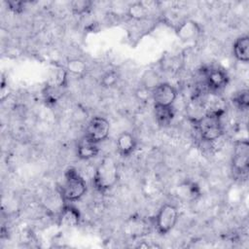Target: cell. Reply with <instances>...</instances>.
Returning <instances> with one entry per match:
<instances>
[{"mask_svg": "<svg viewBox=\"0 0 249 249\" xmlns=\"http://www.w3.org/2000/svg\"><path fill=\"white\" fill-rule=\"evenodd\" d=\"M224 111L221 109L211 110L193 120L201 139L207 142L218 140L223 134L222 116Z\"/></svg>", "mask_w": 249, "mask_h": 249, "instance_id": "6da1fadb", "label": "cell"}, {"mask_svg": "<svg viewBox=\"0 0 249 249\" xmlns=\"http://www.w3.org/2000/svg\"><path fill=\"white\" fill-rule=\"evenodd\" d=\"M118 180L119 170L116 161L111 157L103 158L93 175L92 184L94 188L100 193H105L111 190Z\"/></svg>", "mask_w": 249, "mask_h": 249, "instance_id": "7a4b0ae2", "label": "cell"}, {"mask_svg": "<svg viewBox=\"0 0 249 249\" xmlns=\"http://www.w3.org/2000/svg\"><path fill=\"white\" fill-rule=\"evenodd\" d=\"M87 192V183L74 167H69L64 173V181L60 187V196L64 201L79 200Z\"/></svg>", "mask_w": 249, "mask_h": 249, "instance_id": "3957f363", "label": "cell"}, {"mask_svg": "<svg viewBox=\"0 0 249 249\" xmlns=\"http://www.w3.org/2000/svg\"><path fill=\"white\" fill-rule=\"evenodd\" d=\"M179 218L177 208L169 203L163 204L153 219L154 227L160 235L167 234L174 229Z\"/></svg>", "mask_w": 249, "mask_h": 249, "instance_id": "277c9868", "label": "cell"}, {"mask_svg": "<svg viewBox=\"0 0 249 249\" xmlns=\"http://www.w3.org/2000/svg\"><path fill=\"white\" fill-rule=\"evenodd\" d=\"M231 165L232 170L238 175L247 173L249 168V143L246 139L235 142Z\"/></svg>", "mask_w": 249, "mask_h": 249, "instance_id": "5b68a950", "label": "cell"}, {"mask_svg": "<svg viewBox=\"0 0 249 249\" xmlns=\"http://www.w3.org/2000/svg\"><path fill=\"white\" fill-rule=\"evenodd\" d=\"M110 132V123L103 117H93L87 125L85 136L90 141L98 144L104 141Z\"/></svg>", "mask_w": 249, "mask_h": 249, "instance_id": "8992f818", "label": "cell"}, {"mask_svg": "<svg viewBox=\"0 0 249 249\" xmlns=\"http://www.w3.org/2000/svg\"><path fill=\"white\" fill-rule=\"evenodd\" d=\"M151 95L154 105L171 106L177 97V89L168 83H160L154 87Z\"/></svg>", "mask_w": 249, "mask_h": 249, "instance_id": "52a82bcc", "label": "cell"}, {"mask_svg": "<svg viewBox=\"0 0 249 249\" xmlns=\"http://www.w3.org/2000/svg\"><path fill=\"white\" fill-rule=\"evenodd\" d=\"M205 84L213 91L223 89L229 83L228 73L219 67H209L203 70Z\"/></svg>", "mask_w": 249, "mask_h": 249, "instance_id": "ba28073f", "label": "cell"}, {"mask_svg": "<svg viewBox=\"0 0 249 249\" xmlns=\"http://www.w3.org/2000/svg\"><path fill=\"white\" fill-rule=\"evenodd\" d=\"M175 32L181 41L191 42L195 41L200 35L201 27L197 22L192 19H186L177 26Z\"/></svg>", "mask_w": 249, "mask_h": 249, "instance_id": "9c48e42d", "label": "cell"}, {"mask_svg": "<svg viewBox=\"0 0 249 249\" xmlns=\"http://www.w3.org/2000/svg\"><path fill=\"white\" fill-rule=\"evenodd\" d=\"M81 214L78 208L71 204H64L58 215V225L63 228H74L79 225Z\"/></svg>", "mask_w": 249, "mask_h": 249, "instance_id": "30bf717a", "label": "cell"}, {"mask_svg": "<svg viewBox=\"0 0 249 249\" xmlns=\"http://www.w3.org/2000/svg\"><path fill=\"white\" fill-rule=\"evenodd\" d=\"M125 230L127 233L132 237H139L149 233L151 227L154 226V222L149 221L147 219L141 217H131L125 225Z\"/></svg>", "mask_w": 249, "mask_h": 249, "instance_id": "8fae6325", "label": "cell"}, {"mask_svg": "<svg viewBox=\"0 0 249 249\" xmlns=\"http://www.w3.org/2000/svg\"><path fill=\"white\" fill-rule=\"evenodd\" d=\"M118 154L123 158H127L134 153L137 147V141L133 134L130 132H123L119 135L116 141Z\"/></svg>", "mask_w": 249, "mask_h": 249, "instance_id": "7c38bea8", "label": "cell"}, {"mask_svg": "<svg viewBox=\"0 0 249 249\" xmlns=\"http://www.w3.org/2000/svg\"><path fill=\"white\" fill-rule=\"evenodd\" d=\"M99 153L98 144L90 141L86 136L82 137L77 146V157L81 160H90Z\"/></svg>", "mask_w": 249, "mask_h": 249, "instance_id": "4fadbf2b", "label": "cell"}, {"mask_svg": "<svg viewBox=\"0 0 249 249\" xmlns=\"http://www.w3.org/2000/svg\"><path fill=\"white\" fill-rule=\"evenodd\" d=\"M154 113L155 118L160 126L165 127L168 126L174 119L175 111L173 106H160V105H154Z\"/></svg>", "mask_w": 249, "mask_h": 249, "instance_id": "5bb4252c", "label": "cell"}, {"mask_svg": "<svg viewBox=\"0 0 249 249\" xmlns=\"http://www.w3.org/2000/svg\"><path fill=\"white\" fill-rule=\"evenodd\" d=\"M232 53L234 57L242 62L249 60V37L243 35L238 37L232 46Z\"/></svg>", "mask_w": 249, "mask_h": 249, "instance_id": "9a60e30c", "label": "cell"}, {"mask_svg": "<svg viewBox=\"0 0 249 249\" xmlns=\"http://www.w3.org/2000/svg\"><path fill=\"white\" fill-rule=\"evenodd\" d=\"M179 195L185 199L196 200L201 196V190L197 183L187 180L179 186Z\"/></svg>", "mask_w": 249, "mask_h": 249, "instance_id": "2e32d148", "label": "cell"}, {"mask_svg": "<svg viewBox=\"0 0 249 249\" xmlns=\"http://www.w3.org/2000/svg\"><path fill=\"white\" fill-rule=\"evenodd\" d=\"M127 15L133 19L140 20L147 17L148 9L142 2H134L128 6Z\"/></svg>", "mask_w": 249, "mask_h": 249, "instance_id": "e0dca14e", "label": "cell"}, {"mask_svg": "<svg viewBox=\"0 0 249 249\" xmlns=\"http://www.w3.org/2000/svg\"><path fill=\"white\" fill-rule=\"evenodd\" d=\"M92 8V2L89 0H74L70 2V9L75 15H84Z\"/></svg>", "mask_w": 249, "mask_h": 249, "instance_id": "ac0fdd59", "label": "cell"}, {"mask_svg": "<svg viewBox=\"0 0 249 249\" xmlns=\"http://www.w3.org/2000/svg\"><path fill=\"white\" fill-rule=\"evenodd\" d=\"M66 69L73 75L82 76L87 72V65L83 60L79 58H72L67 61Z\"/></svg>", "mask_w": 249, "mask_h": 249, "instance_id": "d6986e66", "label": "cell"}, {"mask_svg": "<svg viewBox=\"0 0 249 249\" xmlns=\"http://www.w3.org/2000/svg\"><path fill=\"white\" fill-rule=\"evenodd\" d=\"M233 104L239 109V110H247L249 107V93L247 89H242L233 96L232 98Z\"/></svg>", "mask_w": 249, "mask_h": 249, "instance_id": "ffe728a7", "label": "cell"}, {"mask_svg": "<svg viewBox=\"0 0 249 249\" xmlns=\"http://www.w3.org/2000/svg\"><path fill=\"white\" fill-rule=\"evenodd\" d=\"M118 80H119L118 72L115 70H110L103 74V76L101 77L100 84L105 88H111L118 83Z\"/></svg>", "mask_w": 249, "mask_h": 249, "instance_id": "44dd1931", "label": "cell"}, {"mask_svg": "<svg viewBox=\"0 0 249 249\" xmlns=\"http://www.w3.org/2000/svg\"><path fill=\"white\" fill-rule=\"evenodd\" d=\"M25 4H26V2H24V1H16V0H10L7 2L8 8L16 14L22 13L24 11Z\"/></svg>", "mask_w": 249, "mask_h": 249, "instance_id": "7402d4cb", "label": "cell"}]
</instances>
